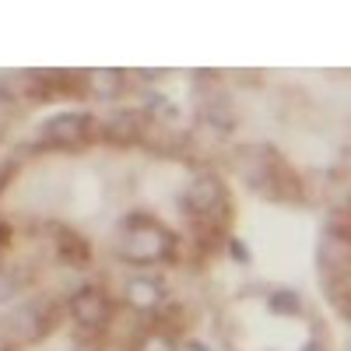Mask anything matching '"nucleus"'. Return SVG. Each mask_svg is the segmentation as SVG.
Segmentation results:
<instances>
[{
  "mask_svg": "<svg viewBox=\"0 0 351 351\" xmlns=\"http://www.w3.org/2000/svg\"><path fill=\"white\" fill-rule=\"evenodd\" d=\"M120 253L127 260H134V263H158V260H169L176 253V239H172L169 228H162V225H155L148 218H137L123 232Z\"/></svg>",
  "mask_w": 351,
  "mask_h": 351,
  "instance_id": "obj_1",
  "label": "nucleus"
},
{
  "mask_svg": "<svg viewBox=\"0 0 351 351\" xmlns=\"http://www.w3.org/2000/svg\"><path fill=\"white\" fill-rule=\"evenodd\" d=\"M183 200H186V211L197 221H208V225H215L228 211V193H225V183L218 180V176H197V180L186 186Z\"/></svg>",
  "mask_w": 351,
  "mask_h": 351,
  "instance_id": "obj_2",
  "label": "nucleus"
},
{
  "mask_svg": "<svg viewBox=\"0 0 351 351\" xmlns=\"http://www.w3.org/2000/svg\"><path fill=\"white\" fill-rule=\"evenodd\" d=\"M319 263H324L327 285H344L351 274V228L334 221L319 243Z\"/></svg>",
  "mask_w": 351,
  "mask_h": 351,
  "instance_id": "obj_3",
  "label": "nucleus"
},
{
  "mask_svg": "<svg viewBox=\"0 0 351 351\" xmlns=\"http://www.w3.org/2000/svg\"><path fill=\"white\" fill-rule=\"evenodd\" d=\"M46 141L49 144H60V148H81V144H88L95 137V120L92 116H56L53 123H46Z\"/></svg>",
  "mask_w": 351,
  "mask_h": 351,
  "instance_id": "obj_4",
  "label": "nucleus"
},
{
  "mask_svg": "<svg viewBox=\"0 0 351 351\" xmlns=\"http://www.w3.org/2000/svg\"><path fill=\"white\" fill-rule=\"evenodd\" d=\"M71 309H74V319H77L84 330H102L109 324V316H112V302L106 299V291H99V288L77 291Z\"/></svg>",
  "mask_w": 351,
  "mask_h": 351,
  "instance_id": "obj_5",
  "label": "nucleus"
},
{
  "mask_svg": "<svg viewBox=\"0 0 351 351\" xmlns=\"http://www.w3.org/2000/svg\"><path fill=\"white\" fill-rule=\"evenodd\" d=\"M144 134V116L141 112H116L102 123V137L112 144H134Z\"/></svg>",
  "mask_w": 351,
  "mask_h": 351,
  "instance_id": "obj_6",
  "label": "nucleus"
},
{
  "mask_svg": "<svg viewBox=\"0 0 351 351\" xmlns=\"http://www.w3.org/2000/svg\"><path fill=\"white\" fill-rule=\"evenodd\" d=\"M56 250L67 263H84L88 260V246L84 239H77V232H67V228H56Z\"/></svg>",
  "mask_w": 351,
  "mask_h": 351,
  "instance_id": "obj_7",
  "label": "nucleus"
},
{
  "mask_svg": "<svg viewBox=\"0 0 351 351\" xmlns=\"http://www.w3.org/2000/svg\"><path fill=\"white\" fill-rule=\"evenodd\" d=\"M130 299H134L137 306H144V309H152V306L162 302V288H158L155 281H134V285H130Z\"/></svg>",
  "mask_w": 351,
  "mask_h": 351,
  "instance_id": "obj_8",
  "label": "nucleus"
},
{
  "mask_svg": "<svg viewBox=\"0 0 351 351\" xmlns=\"http://www.w3.org/2000/svg\"><path fill=\"white\" fill-rule=\"evenodd\" d=\"M92 81L106 88V95H116V92H120V84H123V74L120 71H92Z\"/></svg>",
  "mask_w": 351,
  "mask_h": 351,
  "instance_id": "obj_9",
  "label": "nucleus"
},
{
  "mask_svg": "<svg viewBox=\"0 0 351 351\" xmlns=\"http://www.w3.org/2000/svg\"><path fill=\"white\" fill-rule=\"evenodd\" d=\"M137 351H176V344L165 337V334H152V337H144Z\"/></svg>",
  "mask_w": 351,
  "mask_h": 351,
  "instance_id": "obj_10",
  "label": "nucleus"
},
{
  "mask_svg": "<svg viewBox=\"0 0 351 351\" xmlns=\"http://www.w3.org/2000/svg\"><path fill=\"white\" fill-rule=\"evenodd\" d=\"M271 306H274V309H288V313H291V309H295L299 302H295V295H288V291H285V295L271 299Z\"/></svg>",
  "mask_w": 351,
  "mask_h": 351,
  "instance_id": "obj_11",
  "label": "nucleus"
},
{
  "mask_svg": "<svg viewBox=\"0 0 351 351\" xmlns=\"http://www.w3.org/2000/svg\"><path fill=\"white\" fill-rule=\"evenodd\" d=\"M306 351H324V348H319V344H309V348H306Z\"/></svg>",
  "mask_w": 351,
  "mask_h": 351,
  "instance_id": "obj_12",
  "label": "nucleus"
}]
</instances>
